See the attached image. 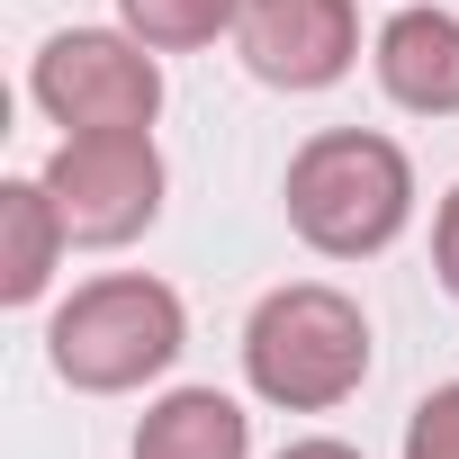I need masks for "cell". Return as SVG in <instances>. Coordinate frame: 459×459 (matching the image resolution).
Listing matches in <instances>:
<instances>
[{
    "label": "cell",
    "instance_id": "cell-1",
    "mask_svg": "<svg viewBox=\"0 0 459 459\" xmlns=\"http://www.w3.org/2000/svg\"><path fill=\"white\" fill-rule=\"evenodd\" d=\"M280 198H289V225H298L307 253L369 262L414 225V162L378 126H325V135H307L289 153Z\"/></svg>",
    "mask_w": 459,
    "mask_h": 459
},
{
    "label": "cell",
    "instance_id": "cell-2",
    "mask_svg": "<svg viewBox=\"0 0 459 459\" xmlns=\"http://www.w3.org/2000/svg\"><path fill=\"white\" fill-rule=\"evenodd\" d=\"M244 378L280 414H333L369 378V316L333 280H289L244 316Z\"/></svg>",
    "mask_w": 459,
    "mask_h": 459
},
{
    "label": "cell",
    "instance_id": "cell-3",
    "mask_svg": "<svg viewBox=\"0 0 459 459\" xmlns=\"http://www.w3.org/2000/svg\"><path fill=\"white\" fill-rule=\"evenodd\" d=\"M189 351V307L171 280H144V271H108V280H82L55 325H46V360L64 387L82 396H135L153 387L171 360Z\"/></svg>",
    "mask_w": 459,
    "mask_h": 459
},
{
    "label": "cell",
    "instance_id": "cell-4",
    "mask_svg": "<svg viewBox=\"0 0 459 459\" xmlns=\"http://www.w3.org/2000/svg\"><path fill=\"white\" fill-rule=\"evenodd\" d=\"M46 198L64 216V235L82 253H117L135 235H153V216L171 198V162L153 144V126H117V135H64L46 153Z\"/></svg>",
    "mask_w": 459,
    "mask_h": 459
},
{
    "label": "cell",
    "instance_id": "cell-5",
    "mask_svg": "<svg viewBox=\"0 0 459 459\" xmlns=\"http://www.w3.org/2000/svg\"><path fill=\"white\" fill-rule=\"evenodd\" d=\"M28 100L64 135H117L162 117V55L126 28H64L28 64Z\"/></svg>",
    "mask_w": 459,
    "mask_h": 459
},
{
    "label": "cell",
    "instance_id": "cell-6",
    "mask_svg": "<svg viewBox=\"0 0 459 459\" xmlns=\"http://www.w3.org/2000/svg\"><path fill=\"white\" fill-rule=\"evenodd\" d=\"M244 73L262 91H333L360 64V10L351 0H244Z\"/></svg>",
    "mask_w": 459,
    "mask_h": 459
},
{
    "label": "cell",
    "instance_id": "cell-7",
    "mask_svg": "<svg viewBox=\"0 0 459 459\" xmlns=\"http://www.w3.org/2000/svg\"><path fill=\"white\" fill-rule=\"evenodd\" d=\"M378 91L405 117H459V19L441 0H405V10L369 37Z\"/></svg>",
    "mask_w": 459,
    "mask_h": 459
},
{
    "label": "cell",
    "instance_id": "cell-8",
    "mask_svg": "<svg viewBox=\"0 0 459 459\" xmlns=\"http://www.w3.org/2000/svg\"><path fill=\"white\" fill-rule=\"evenodd\" d=\"M135 459H253V414L225 387H171L144 405Z\"/></svg>",
    "mask_w": 459,
    "mask_h": 459
},
{
    "label": "cell",
    "instance_id": "cell-9",
    "mask_svg": "<svg viewBox=\"0 0 459 459\" xmlns=\"http://www.w3.org/2000/svg\"><path fill=\"white\" fill-rule=\"evenodd\" d=\"M73 235L46 198V180H0V307H37L64 271Z\"/></svg>",
    "mask_w": 459,
    "mask_h": 459
},
{
    "label": "cell",
    "instance_id": "cell-10",
    "mask_svg": "<svg viewBox=\"0 0 459 459\" xmlns=\"http://www.w3.org/2000/svg\"><path fill=\"white\" fill-rule=\"evenodd\" d=\"M117 28L144 37L153 55H189L244 28V0H117Z\"/></svg>",
    "mask_w": 459,
    "mask_h": 459
},
{
    "label": "cell",
    "instance_id": "cell-11",
    "mask_svg": "<svg viewBox=\"0 0 459 459\" xmlns=\"http://www.w3.org/2000/svg\"><path fill=\"white\" fill-rule=\"evenodd\" d=\"M396 459H459V378L432 387L414 414H405V450Z\"/></svg>",
    "mask_w": 459,
    "mask_h": 459
},
{
    "label": "cell",
    "instance_id": "cell-12",
    "mask_svg": "<svg viewBox=\"0 0 459 459\" xmlns=\"http://www.w3.org/2000/svg\"><path fill=\"white\" fill-rule=\"evenodd\" d=\"M432 271H441V289L459 298V180H450V198L432 207Z\"/></svg>",
    "mask_w": 459,
    "mask_h": 459
},
{
    "label": "cell",
    "instance_id": "cell-13",
    "mask_svg": "<svg viewBox=\"0 0 459 459\" xmlns=\"http://www.w3.org/2000/svg\"><path fill=\"white\" fill-rule=\"evenodd\" d=\"M280 459H360V450H351V441H333V432H307V441H289Z\"/></svg>",
    "mask_w": 459,
    "mask_h": 459
}]
</instances>
